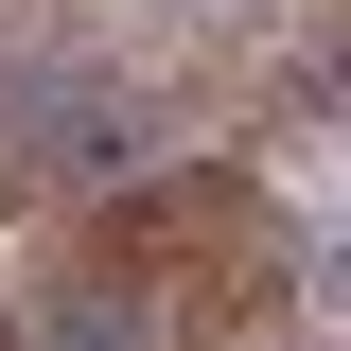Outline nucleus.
Here are the masks:
<instances>
[{"label": "nucleus", "instance_id": "f257e3e1", "mask_svg": "<svg viewBox=\"0 0 351 351\" xmlns=\"http://www.w3.org/2000/svg\"><path fill=\"white\" fill-rule=\"evenodd\" d=\"M316 246L281 211V176L246 158H158L141 193L71 211L18 263V351H299Z\"/></svg>", "mask_w": 351, "mask_h": 351}]
</instances>
